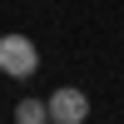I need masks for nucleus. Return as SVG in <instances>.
<instances>
[{
  "label": "nucleus",
  "instance_id": "f257e3e1",
  "mask_svg": "<svg viewBox=\"0 0 124 124\" xmlns=\"http://www.w3.org/2000/svg\"><path fill=\"white\" fill-rule=\"evenodd\" d=\"M40 70V50L30 35H0V75L10 79H30Z\"/></svg>",
  "mask_w": 124,
  "mask_h": 124
},
{
  "label": "nucleus",
  "instance_id": "f03ea898",
  "mask_svg": "<svg viewBox=\"0 0 124 124\" xmlns=\"http://www.w3.org/2000/svg\"><path fill=\"white\" fill-rule=\"evenodd\" d=\"M45 109H50L55 124H85V119H89V94L75 89V85H60L55 94L45 99Z\"/></svg>",
  "mask_w": 124,
  "mask_h": 124
},
{
  "label": "nucleus",
  "instance_id": "7ed1b4c3",
  "mask_svg": "<svg viewBox=\"0 0 124 124\" xmlns=\"http://www.w3.org/2000/svg\"><path fill=\"white\" fill-rule=\"evenodd\" d=\"M45 119H50L45 99H20L15 104V124H45Z\"/></svg>",
  "mask_w": 124,
  "mask_h": 124
},
{
  "label": "nucleus",
  "instance_id": "20e7f679",
  "mask_svg": "<svg viewBox=\"0 0 124 124\" xmlns=\"http://www.w3.org/2000/svg\"><path fill=\"white\" fill-rule=\"evenodd\" d=\"M45 124H55V119H45Z\"/></svg>",
  "mask_w": 124,
  "mask_h": 124
}]
</instances>
